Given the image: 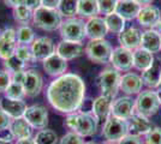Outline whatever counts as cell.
<instances>
[{"label":"cell","instance_id":"1","mask_svg":"<svg viewBox=\"0 0 161 144\" xmlns=\"http://www.w3.org/2000/svg\"><path fill=\"white\" fill-rule=\"evenodd\" d=\"M86 85L80 76L65 73L55 78L47 89V99L52 107L61 113L71 114L80 109L84 102Z\"/></svg>","mask_w":161,"mask_h":144},{"label":"cell","instance_id":"2","mask_svg":"<svg viewBox=\"0 0 161 144\" xmlns=\"http://www.w3.org/2000/svg\"><path fill=\"white\" fill-rule=\"evenodd\" d=\"M65 124L69 129L74 130L80 136L87 137L96 133L99 121L95 115L82 112V113H71L70 115H67Z\"/></svg>","mask_w":161,"mask_h":144},{"label":"cell","instance_id":"3","mask_svg":"<svg viewBox=\"0 0 161 144\" xmlns=\"http://www.w3.org/2000/svg\"><path fill=\"white\" fill-rule=\"evenodd\" d=\"M33 21L36 24V27L47 30V31H53L59 29L61 25V14L58 10L55 8H47V7L40 6L33 12Z\"/></svg>","mask_w":161,"mask_h":144},{"label":"cell","instance_id":"4","mask_svg":"<svg viewBox=\"0 0 161 144\" xmlns=\"http://www.w3.org/2000/svg\"><path fill=\"white\" fill-rule=\"evenodd\" d=\"M160 107V100L156 91L152 90H146L142 91L137 99L135 100V109L137 113L143 117H152L159 110Z\"/></svg>","mask_w":161,"mask_h":144},{"label":"cell","instance_id":"5","mask_svg":"<svg viewBox=\"0 0 161 144\" xmlns=\"http://www.w3.org/2000/svg\"><path fill=\"white\" fill-rule=\"evenodd\" d=\"M129 133V124L126 119L117 118L114 115H109L107 120L105 121L102 135L103 137L108 139V142H119L121 138L125 137Z\"/></svg>","mask_w":161,"mask_h":144},{"label":"cell","instance_id":"6","mask_svg":"<svg viewBox=\"0 0 161 144\" xmlns=\"http://www.w3.org/2000/svg\"><path fill=\"white\" fill-rule=\"evenodd\" d=\"M121 76L115 69H106L99 76V85L102 95L113 100L118 94Z\"/></svg>","mask_w":161,"mask_h":144},{"label":"cell","instance_id":"7","mask_svg":"<svg viewBox=\"0 0 161 144\" xmlns=\"http://www.w3.org/2000/svg\"><path fill=\"white\" fill-rule=\"evenodd\" d=\"M60 35L65 41L82 42L87 36L86 23L78 18H69L61 23Z\"/></svg>","mask_w":161,"mask_h":144},{"label":"cell","instance_id":"8","mask_svg":"<svg viewBox=\"0 0 161 144\" xmlns=\"http://www.w3.org/2000/svg\"><path fill=\"white\" fill-rule=\"evenodd\" d=\"M112 51L113 49L111 43L103 39L92 40L86 48L88 58L92 61L97 62V64H106L107 61H109Z\"/></svg>","mask_w":161,"mask_h":144},{"label":"cell","instance_id":"9","mask_svg":"<svg viewBox=\"0 0 161 144\" xmlns=\"http://www.w3.org/2000/svg\"><path fill=\"white\" fill-rule=\"evenodd\" d=\"M109 61L118 71H129L134 66V53L130 49L118 47L112 51Z\"/></svg>","mask_w":161,"mask_h":144},{"label":"cell","instance_id":"10","mask_svg":"<svg viewBox=\"0 0 161 144\" xmlns=\"http://www.w3.org/2000/svg\"><path fill=\"white\" fill-rule=\"evenodd\" d=\"M23 118L30 124L31 127L43 129L48 124V112L43 106L35 104L31 107H27Z\"/></svg>","mask_w":161,"mask_h":144},{"label":"cell","instance_id":"11","mask_svg":"<svg viewBox=\"0 0 161 144\" xmlns=\"http://www.w3.org/2000/svg\"><path fill=\"white\" fill-rule=\"evenodd\" d=\"M135 110V100H132L129 96H123L117 99L112 102V108H111V114L117 118L126 119L134 115Z\"/></svg>","mask_w":161,"mask_h":144},{"label":"cell","instance_id":"12","mask_svg":"<svg viewBox=\"0 0 161 144\" xmlns=\"http://www.w3.org/2000/svg\"><path fill=\"white\" fill-rule=\"evenodd\" d=\"M17 48V33L14 29H6L3 31L0 39V58L6 60L12 56Z\"/></svg>","mask_w":161,"mask_h":144},{"label":"cell","instance_id":"13","mask_svg":"<svg viewBox=\"0 0 161 144\" xmlns=\"http://www.w3.org/2000/svg\"><path fill=\"white\" fill-rule=\"evenodd\" d=\"M31 52H33L34 60H45L54 53L53 41L47 36L39 37L34 40L31 45Z\"/></svg>","mask_w":161,"mask_h":144},{"label":"cell","instance_id":"14","mask_svg":"<svg viewBox=\"0 0 161 144\" xmlns=\"http://www.w3.org/2000/svg\"><path fill=\"white\" fill-rule=\"evenodd\" d=\"M84 53V47L80 42H72L63 40L57 47V54H59L65 60H72Z\"/></svg>","mask_w":161,"mask_h":144},{"label":"cell","instance_id":"15","mask_svg":"<svg viewBox=\"0 0 161 144\" xmlns=\"http://www.w3.org/2000/svg\"><path fill=\"white\" fill-rule=\"evenodd\" d=\"M23 87H24L27 96H29V97L37 96L40 94L41 89H42V77L37 71L28 70V71H25Z\"/></svg>","mask_w":161,"mask_h":144},{"label":"cell","instance_id":"16","mask_svg":"<svg viewBox=\"0 0 161 144\" xmlns=\"http://www.w3.org/2000/svg\"><path fill=\"white\" fill-rule=\"evenodd\" d=\"M107 25L103 18L100 17H92L86 23V34L90 40H99L103 39L107 35Z\"/></svg>","mask_w":161,"mask_h":144},{"label":"cell","instance_id":"17","mask_svg":"<svg viewBox=\"0 0 161 144\" xmlns=\"http://www.w3.org/2000/svg\"><path fill=\"white\" fill-rule=\"evenodd\" d=\"M141 8V5L135 0H118L115 13L123 17L125 21H131L137 18Z\"/></svg>","mask_w":161,"mask_h":144},{"label":"cell","instance_id":"18","mask_svg":"<svg viewBox=\"0 0 161 144\" xmlns=\"http://www.w3.org/2000/svg\"><path fill=\"white\" fill-rule=\"evenodd\" d=\"M0 109L4 110L11 119H17L24 115L27 104L23 100H8L5 97L0 100Z\"/></svg>","mask_w":161,"mask_h":144},{"label":"cell","instance_id":"19","mask_svg":"<svg viewBox=\"0 0 161 144\" xmlns=\"http://www.w3.org/2000/svg\"><path fill=\"white\" fill-rule=\"evenodd\" d=\"M43 69L49 76H61L67 69V62L60 55L53 53L51 56L43 60Z\"/></svg>","mask_w":161,"mask_h":144},{"label":"cell","instance_id":"20","mask_svg":"<svg viewBox=\"0 0 161 144\" xmlns=\"http://www.w3.org/2000/svg\"><path fill=\"white\" fill-rule=\"evenodd\" d=\"M129 124V133L134 136H141V135H147L149 131L153 129L152 123L143 115H132L128 119Z\"/></svg>","mask_w":161,"mask_h":144},{"label":"cell","instance_id":"21","mask_svg":"<svg viewBox=\"0 0 161 144\" xmlns=\"http://www.w3.org/2000/svg\"><path fill=\"white\" fill-rule=\"evenodd\" d=\"M141 31L134 27L128 28L123 33L119 34V42H120L121 47L130 49V51L137 49L141 46Z\"/></svg>","mask_w":161,"mask_h":144},{"label":"cell","instance_id":"22","mask_svg":"<svg viewBox=\"0 0 161 144\" xmlns=\"http://www.w3.org/2000/svg\"><path fill=\"white\" fill-rule=\"evenodd\" d=\"M112 102H113V100H111V99H108L103 95H101L95 101H93L92 112L95 115V118L97 119V121H106L109 118Z\"/></svg>","mask_w":161,"mask_h":144},{"label":"cell","instance_id":"23","mask_svg":"<svg viewBox=\"0 0 161 144\" xmlns=\"http://www.w3.org/2000/svg\"><path fill=\"white\" fill-rule=\"evenodd\" d=\"M137 19L140 24L143 27H156L161 21V12L158 7L146 6L142 7L140 13L137 16Z\"/></svg>","mask_w":161,"mask_h":144},{"label":"cell","instance_id":"24","mask_svg":"<svg viewBox=\"0 0 161 144\" xmlns=\"http://www.w3.org/2000/svg\"><path fill=\"white\" fill-rule=\"evenodd\" d=\"M142 87H143L142 77L136 73H126L121 77L119 89L129 95H132V94H138Z\"/></svg>","mask_w":161,"mask_h":144},{"label":"cell","instance_id":"25","mask_svg":"<svg viewBox=\"0 0 161 144\" xmlns=\"http://www.w3.org/2000/svg\"><path fill=\"white\" fill-rule=\"evenodd\" d=\"M142 81L149 88H158L161 81V61L154 59L152 66L142 72Z\"/></svg>","mask_w":161,"mask_h":144},{"label":"cell","instance_id":"26","mask_svg":"<svg viewBox=\"0 0 161 144\" xmlns=\"http://www.w3.org/2000/svg\"><path fill=\"white\" fill-rule=\"evenodd\" d=\"M141 47L149 51L150 53H156L161 49V35L155 30H147L142 34Z\"/></svg>","mask_w":161,"mask_h":144},{"label":"cell","instance_id":"27","mask_svg":"<svg viewBox=\"0 0 161 144\" xmlns=\"http://www.w3.org/2000/svg\"><path fill=\"white\" fill-rule=\"evenodd\" d=\"M154 62V56L153 54L144 49V48H137L134 52V66L140 71H146L152 66Z\"/></svg>","mask_w":161,"mask_h":144},{"label":"cell","instance_id":"28","mask_svg":"<svg viewBox=\"0 0 161 144\" xmlns=\"http://www.w3.org/2000/svg\"><path fill=\"white\" fill-rule=\"evenodd\" d=\"M10 130L12 132L14 138L23 139V138H30L31 136V126L24 118H17L11 121Z\"/></svg>","mask_w":161,"mask_h":144},{"label":"cell","instance_id":"29","mask_svg":"<svg viewBox=\"0 0 161 144\" xmlns=\"http://www.w3.org/2000/svg\"><path fill=\"white\" fill-rule=\"evenodd\" d=\"M77 13L80 17H96L99 13V7H97V0H78V8Z\"/></svg>","mask_w":161,"mask_h":144},{"label":"cell","instance_id":"30","mask_svg":"<svg viewBox=\"0 0 161 144\" xmlns=\"http://www.w3.org/2000/svg\"><path fill=\"white\" fill-rule=\"evenodd\" d=\"M105 22H106V25H107L108 31L114 33V34H120L125 30V19L120 17L118 13L107 14L105 17Z\"/></svg>","mask_w":161,"mask_h":144},{"label":"cell","instance_id":"31","mask_svg":"<svg viewBox=\"0 0 161 144\" xmlns=\"http://www.w3.org/2000/svg\"><path fill=\"white\" fill-rule=\"evenodd\" d=\"M25 96V90L22 83L11 82L8 88L5 91V97L8 100H23Z\"/></svg>","mask_w":161,"mask_h":144},{"label":"cell","instance_id":"32","mask_svg":"<svg viewBox=\"0 0 161 144\" xmlns=\"http://www.w3.org/2000/svg\"><path fill=\"white\" fill-rule=\"evenodd\" d=\"M77 8H78V0H60L58 11L61 16L71 18L77 13Z\"/></svg>","mask_w":161,"mask_h":144},{"label":"cell","instance_id":"33","mask_svg":"<svg viewBox=\"0 0 161 144\" xmlns=\"http://www.w3.org/2000/svg\"><path fill=\"white\" fill-rule=\"evenodd\" d=\"M4 66H5V71H7L10 75H12L14 72L23 71L24 67H25V62L23 60H20L16 54H14L8 59L4 60Z\"/></svg>","mask_w":161,"mask_h":144},{"label":"cell","instance_id":"34","mask_svg":"<svg viewBox=\"0 0 161 144\" xmlns=\"http://www.w3.org/2000/svg\"><path fill=\"white\" fill-rule=\"evenodd\" d=\"M17 33V42L18 45H29V43H33L34 42V30L28 25H22L18 28V30L16 31Z\"/></svg>","mask_w":161,"mask_h":144},{"label":"cell","instance_id":"35","mask_svg":"<svg viewBox=\"0 0 161 144\" xmlns=\"http://www.w3.org/2000/svg\"><path fill=\"white\" fill-rule=\"evenodd\" d=\"M33 10H30L25 5H19V6L14 8V19L20 23V24H27L28 22L33 17Z\"/></svg>","mask_w":161,"mask_h":144},{"label":"cell","instance_id":"36","mask_svg":"<svg viewBox=\"0 0 161 144\" xmlns=\"http://www.w3.org/2000/svg\"><path fill=\"white\" fill-rule=\"evenodd\" d=\"M57 141L58 136L52 130H41L34 138L35 144H55Z\"/></svg>","mask_w":161,"mask_h":144},{"label":"cell","instance_id":"37","mask_svg":"<svg viewBox=\"0 0 161 144\" xmlns=\"http://www.w3.org/2000/svg\"><path fill=\"white\" fill-rule=\"evenodd\" d=\"M118 0H97V7H99V13L101 14H111L115 12Z\"/></svg>","mask_w":161,"mask_h":144},{"label":"cell","instance_id":"38","mask_svg":"<svg viewBox=\"0 0 161 144\" xmlns=\"http://www.w3.org/2000/svg\"><path fill=\"white\" fill-rule=\"evenodd\" d=\"M14 54L17 55L20 60H23L24 62H27V61H29V60L34 59L31 48H29L27 45H19V46H17Z\"/></svg>","mask_w":161,"mask_h":144},{"label":"cell","instance_id":"39","mask_svg":"<svg viewBox=\"0 0 161 144\" xmlns=\"http://www.w3.org/2000/svg\"><path fill=\"white\" fill-rule=\"evenodd\" d=\"M146 144H161V129L155 127L146 135Z\"/></svg>","mask_w":161,"mask_h":144},{"label":"cell","instance_id":"40","mask_svg":"<svg viewBox=\"0 0 161 144\" xmlns=\"http://www.w3.org/2000/svg\"><path fill=\"white\" fill-rule=\"evenodd\" d=\"M83 139L82 136H80L78 133L76 132H69L66 133L64 137L61 138L60 144H83Z\"/></svg>","mask_w":161,"mask_h":144},{"label":"cell","instance_id":"41","mask_svg":"<svg viewBox=\"0 0 161 144\" xmlns=\"http://www.w3.org/2000/svg\"><path fill=\"white\" fill-rule=\"evenodd\" d=\"M11 82H12L11 75L5 70H0V93H5Z\"/></svg>","mask_w":161,"mask_h":144},{"label":"cell","instance_id":"42","mask_svg":"<svg viewBox=\"0 0 161 144\" xmlns=\"http://www.w3.org/2000/svg\"><path fill=\"white\" fill-rule=\"evenodd\" d=\"M118 144H143V142L138 136H134V135L128 133L125 137H123L118 142Z\"/></svg>","mask_w":161,"mask_h":144},{"label":"cell","instance_id":"43","mask_svg":"<svg viewBox=\"0 0 161 144\" xmlns=\"http://www.w3.org/2000/svg\"><path fill=\"white\" fill-rule=\"evenodd\" d=\"M11 118L7 115L4 110L0 109V130H4V129H8L10 125H11Z\"/></svg>","mask_w":161,"mask_h":144},{"label":"cell","instance_id":"44","mask_svg":"<svg viewBox=\"0 0 161 144\" xmlns=\"http://www.w3.org/2000/svg\"><path fill=\"white\" fill-rule=\"evenodd\" d=\"M14 135H12V132L10 130V127L8 129H4V130H0V139H3V141H6V142H12V139H14Z\"/></svg>","mask_w":161,"mask_h":144},{"label":"cell","instance_id":"45","mask_svg":"<svg viewBox=\"0 0 161 144\" xmlns=\"http://www.w3.org/2000/svg\"><path fill=\"white\" fill-rule=\"evenodd\" d=\"M60 4V0H41V6L47 8H58Z\"/></svg>","mask_w":161,"mask_h":144},{"label":"cell","instance_id":"46","mask_svg":"<svg viewBox=\"0 0 161 144\" xmlns=\"http://www.w3.org/2000/svg\"><path fill=\"white\" fill-rule=\"evenodd\" d=\"M23 5H25L27 7H29L30 10H36L37 7L41 6V0H24Z\"/></svg>","mask_w":161,"mask_h":144},{"label":"cell","instance_id":"47","mask_svg":"<svg viewBox=\"0 0 161 144\" xmlns=\"http://www.w3.org/2000/svg\"><path fill=\"white\" fill-rule=\"evenodd\" d=\"M4 3H5V5L10 7H17L19 6V5H23V3H24V0H4Z\"/></svg>","mask_w":161,"mask_h":144},{"label":"cell","instance_id":"48","mask_svg":"<svg viewBox=\"0 0 161 144\" xmlns=\"http://www.w3.org/2000/svg\"><path fill=\"white\" fill-rule=\"evenodd\" d=\"M16 144H35V142L31 138H23V139H18Z\"/></svg>","mask_w":161,"mask_h":144},{"label":"cell","instance_id":"49","mask_svg":"<svg viewBox=\"0 0 161 144\" xmlns=\"http://www.w3.org/2000/svg\"><path fill=\"white\" fill-rule=\"evenodd\" d=\"M135 1H137L140 5H148V4H150L152 1H154V0H135Z\"/></svg>","mask_w":161,"mask_h":144},{"label":"cell","instance_id":"50","mask_svg":"<svg viewBox=\"0 0 161 144\" xmlns=\"http://www.w3.org/2000/svg\"><path fill=\"white\" fill-rule=\"evenodd\" d=\"M0 144H12L11 142H6V141H3V139H0Z\"/></svg>","mask_w":161,"mask_h":144},{"label":"cell","instance_id":"51","mask_svg":"<svg viewBox=\"0 0 161 144\" xmlns=\"http://www.w3.org/2000/svg\"><path fill=\"white\" fill-rule=\"evenodd\" d=\"M158 96H159V100H160V104H161V91L158 90Z\"/></svg>","mask_w":161,"mask_h":144},{"label":"cell","instance_id":"52","mask_svg":"<svg viewBox=\"0 0 161 144\" xmlns=\"http://www.w3.org/2000/svg\"><path fill=\"white\" fill-rule=\"evenodd\" d=\"M156 27L159 28V30H160V31H161V21L159 22V24H158V25H156Z\"/></svg>","mask_w":161,"mask_h":144},{"label":"cell","instance_id":"53","mask_svg":"<svg viewBox=\"0 0 161 144\" xmlns=\"http://www.w3.org/2000/svg\"><path fill=\"white\" fill-rule=\"evenodd\" d=\"M83 144H97V143H95V142H87V143H83Z\"/></svg>","mask_w":161,"mask_h":144},{"label":"cell","instance_id":"54","mask_svg":"<svg viewBox=\"0 0 161 144\" xmlns=\"http://www.w3.org/2000/svg\"><path fill=\"white\" fill-rule=\"evenodd\" d=\"M103 144H115L114 142H107V143H103Z\"/></svg>","mask_w":161,"mask_h":144},{"label":"cell","instance_id":"55","mask_svg":"<svg viewBox=\"0 0 161 144\" xmlns=\"http://www.w3.org/2000/svg\"><path fill=\"white\" fill-rule=\"evenodd\" d=\"M158 88H159V90L161 91V81H160V84H159V87H158Z\"/></svg>","mask_w":161,"mask_h":144},{"label":"cell","instance_id":"56","mask_svg":"<svg viewBox=\"0 0 161 144\" xmlns=\"http://www.w3.org/2000/svg\"><path fill=\"white\" fill-rule=\"evenodd\" d=\"M1 35H3V31H1V30H0V39H1Z\"/></svg>","mask_w":161,"mask_h":144}]
</instances>
